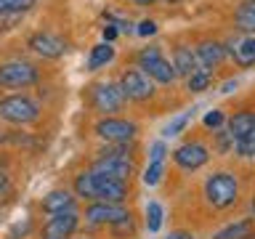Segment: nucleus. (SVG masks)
<instances>
[{
  "label": "nucleus",
  "instance_id": "17",
  "mask_svg": "<svg viewBox=\"0 0 255 239\" xmlns=\"http://www.w3.org/2000/svg\"><path fill=\"white\" fill-rule=\"evenodd\" d=\"M197 69V56L189 45H178L173 53V72L175 77H189Z\"/></svg>",
  "mask_w": 255,
  "mask_h": 239
},
{
  "label": "nucleus",
  "instance_id": "23",
  "mask_svg": "<svg viewBox=\"0 0 255 239\" xmlns=\"http://www.w3.org/2000/svg\"><path fill=\"white\" fill-rule=\"evenodd\" d=\"M75 197H83V199H96L93 194V175L91 170H83V173H77L75 175Z\"/></svg>",
  "mask_w": 255,
  "mask_h": 239
},
{
  "label": "nucleus",
  "instance_id": "1",
  "mask_svg": "<svg viewBox=\"0 0 255 239\" xmlns=\"http://www.w3.org/2000/svg\"><path fill=\"white\" fill-rule=\"evenodd\" d=\"M205 199L207 205L215 207V210H226V207L237 205L239 199V181L234 173L218 170L213 175H207L205 181Z\"/></svg>",
  "mask_w": 255,
  "mask_h": 239
},
{
  "label": "nucleus",
  "instance_id": "26",
  "mask_svg": "<svg viewBox=\"0 0 255 239\" xmlns=\"http://www.w3.org/2000/svg\"><path fill=\"white\" fill-rule=\"evenodd\" d=\"M35 5V0H0V16L3 13H24Z\"/></svg>",
  "mask_w": 255,
  "mask_h": 239
},
{
  "label": "nucleus",
  "instance_id": "9",
  "mask_svg": "<svg viewBox=\"0 0 255 239\" xmlns=\"http://www.w3.org/2000/svg\"><path fill=\"white\" fill-rule=\"evenodd\" d=\"M207 159H210V149L199 141H186V143L173 149V162L186 173L199 170L202 165H207Z\"/></svg>",
  "mask_w": 255,
  "mask_h": 239
},
{
  "label": "nucleus",
  "instance_id": "12",
  "mask_svg": "<svg viewBox=\"0 0 255 239\" xmlns=\"http://www.w3.org/2000/svg\"><path fill=\"white\" fill-rule=\"evenodd\" d=\"M80 226V215L77 210H69V213H56L45 221L43 226V237L45 239H69L72 234L77 231Z\"/></svg>",
  "mask_w": 255,
  "mask_h": 239
},
{
  "label": "nucleus",
  "instance_id": "3",
  "mask_svg": "<svg viewBox=\"0 0 255 239\" xmlns=\"http://www.w3.org/2000/svg\"><path fill=\"white\" fill-rule=\"evenodd\" d=\"M40 117V107L29 96H8V99L0 101V120L11 125H29Z\"/></svg>",
  "mask_w": 255,
  "mask_h": 239
},
{
  "label": "nucleus",
  "instance_id": "14",
  "mask_svg": "<svg viewBox=\"0 0 255 239\" xmlns=\"http://www.w3.org/2000/svg\"><path fill=\"white\" fill-rule=\"evenodd\" d=\"M226 53L234 56L237 67L250 69L253 64H255V37L253 35H237L234 40H229Z\"/></svg>",
  "mask_w": 255,
  "mask_h": 239
},
{
  "label": "nucleus",
  "instance_id": "40",
  "mask_svg": "<svg viewBox=\"0 0 255 239\" xmlns=\"http://www.w3.org/2000/svg\"><path fill=\"white\" fill-rule=\"evenodd\" d=\"M0 141H3V135H0Z\"/></svg>",
  "mask_w": 255,
  "mask_h": 239
},
{
  "label": "nucleus",
  "instance_id": "4",
  "mask_svg": "<svg viewBox=\"0 0 255 239\" xmlns=\"http://www.w3.org/2000/svg\"><path fill=\"white\" fill-rule=\"evenodd\" d=\"M40 80V69L29 61L0 64V85L3 88H29Z\"/></svg>",
  "mask_w": 255,
  "mask_h": 239
},
{
  "label": "nucleus",
  "instance_id": "37",
  "mask_svg": "<svg viewBox=\"0 0 255 239\" xmlns=\"http://www.w3.org/2000/svg\"><path fill=\"white\" fill-rule=\"evenodd\" d=\"M237 85H239L237 80H229V83H223V88H221V93H231V91H234Z\"/></svg>",
  "mask_w": 255,
  "mask_h": 239
},
{
  "label": "nucleus",
  "instance_id": "20",
  "mask_svg": "<svg viewBox=\"0 0 255 239\" xmlns=\"http://www.w3.org/2000/svg\"><path fill=\"white\" fill-rule=\"evenodd\" d=\"M250 229H253V221L250 218H242V221H237V223H229L226 229H221L213 239H245V237H250Z\"/></svg>",
  "mask_w": 255,
  "mask_h": 239
},
{
  "label": "nucleus",
  "instance_id": "32",
  "mask_svg": "<svg viewBox=\"0 0 255 239\" xmlns=\"http://www.w3.org/2000/svg\"><path fill=\"white\" fill-rule=\"evenodd\" d=\"M165 154H167V146L162 141H154L149 146V162H165Z\"/></svg>",
  "mask_w": 255,
  "mask_h": 239
},
{
  "label": "nucleus",
  "instance_id": "39",
  "mask_svg": "<svg viewBox=\"0 0 255 239\" xmlns=\"http://www.w3.org/2000/svg\"><path fill=\"white\" fill-rule=\"evenodd\" d=\"M167 3H178V0H167Z\"/></svg>",
  "mask_w": 255,
  "mask_h": 239
},
{
  "label": "nucleus",
  "instance_id": "27",
  "mask_svg": "<svg viewBox=\"0 0 255 239\" xmlns=\"http://www.w3.org/2000/svg\"><path fill=\"white\" fill-rule=\"evenodd\" d=\"M191 117H194V109H191V112H183V115H178L175 120H170V122L165 125L162 135H178V133L183 130V127H186V122H189Z\"/></svg>",
  "mask_w": 255,
  "mask_h": 239
},
{
  "label": "nucleus",
  "instance_id": "28",
  "mask_svg": "<svg viewBox=\"0 0 255 239\" xmlns=\"http://www.w3.org/2000/svg\"><path fill=\"white\" fill-rule=\"evenodd\" d=\"M162 173H165V162H149V167L143 170V183L146 186H157Z\"/></svg>",
  "mask_w": 255,
  "mask_h": 239
},
{
  "label": "nucleus",
  "instance_id": "31",
  "mask_svg": "<svg viewBox=\"0 0 255 239\" xmlns=\"http://www.w3.org/2000/svg\"><path fill=\"white\" fill-rule=\"evenodd\" d=\"M223 122H226V115H223L221 109H213V112H207V115H205V125L213 127V130H221Z\"/></svg>",
  "mask_w": 255,
  "mask_h": 239
},
{
  "label": "nucleus",
  "instance_id": "36",
  "mask_svg": "<svg viewBox=\"0 0 255 239\" xmlns=\"http://www.w3.org/2000/svg\"><path fill=\"white\" fill-rule=\"evenodd\" d=\"M8 186H11V183H8V175L0 170V194H3V191H8Z\"/></svg>",
  "mask_w": 255,
  "mask_h": 239
},
{
  "label": "nucleus",
  "instance_id": "21",
  "mask_svg": "<svg viewBox=\"0 0 255 239\" xmlns=\"http://www.w3.org/2000/svg\"><path fill=\"white\" fill-rule=\"evenodd\" d=\"M186 83H189V91H191V93H202V91H207V88H210V83H213V72L197 64V69L186 77Z\"/></svg>",
  "mask_w": 255,
  "mask_h": 239
},
{
  "label": "nucleus",
  "instance_id": "30",
  "mask_svg": "<svg viewBox=\"0 0 255 239\" xmlns=\"http://www.w3.org/2000/svg\"><path fill=\"white\" fill-rule=\"evenodd\" d=\"M32 231V221L29 218H24L21 223H13L11 231H8V239H24Z\"/></svg>",
  "mask_w": 255,
  "mask_h": 239
},
{
  "label": "nucleus",
  "instance_id": "34",
  "mask_svg": "<svg viewBox=\"0 0 255 239\" xmlns=\"http://www.w3.org/2000/svg\"><path fill=\"white\" fill-rule=\"evenodd\" d=\"M115 37H117V29L112 27V24H107V27H104V43H112Z\"/></svg>",
  "mask_w": 255,
  "mask_h": 239
},
{
  "label": "nucleus",
  "instance_id": "10",
  "mask_svg": "<svg viewBox=\"0 0 255 239\" xmlns=\"http://www.w3.org/2000/svg\"><path fill=\"white\" fill-rule=\"evenodd\" d=\"M130 215L125 205H115V202H91L85 207V221L91 226H112V223L123 221Z\"/></svg>",
  "mask_w": 255,
  "mask_h": 239
},
{
  "label": "nucleus",
  "instance_id": "11",
  "mask_svg": "<svg viewBox=\"0 0 255 239\" xmlns=\"http://www.w3.org/2000/svg\"><path fill=\"white\" fill-rule=\"evenodd\" d=\"M93 194L96 199L93 202H115V205H123L125 197H128V183L125 181H115V178H107V175H99L93 173Z\"/></svg>",
  "mask_w": 255,
  "mask_h": 239
},
{
  "label": "nucleus",
  "instance_id": "19",
  "mask_svg": "<svg viewBox=\"0 0 255 239\" xmlns=\"http://www.w3.org/2000/svg\"><path fill=\"white\" fill-rule=\"evenodd\" d=\"M234 21H237V27L242 29V35H253V29H255V5H253V0H242L237 8V13H234Z\"/></svg>",
  "mask_w": 255,
  "mask_h": 239
},
{
  "label": "nucleus",
  "instance_id": "15",
  "mask_svg": "<svg viewBox=\"0 0 255 239\" xmlns=\"http://www.w3.org/2000/svg\"><path fill=\"white\" fill-rule=\"evenodd\" d=\"M194 56H197V64L205 69H215L218 64L226 59V45L218 43V40H202L197 48H194Z\"/></svg>",
  "mask_w": 255,
  "mask_h": 239
},
{
  "label": "nucleus",
  "instance_id": "38",
  "mask_svg": "<svg viewBox=\"0 0 255 239\" xmlns=\"http://www.w3.org/2000/svg\"><path fill=\"white\" fill-rule=\"evenodd\" d=\"M135 3H138V5H151L154 0H135Z\"/></svg>",
  "mask_w": 255,
  "mask_h": 239
},
{
  "label": "nucleus",
  "instance_id": "2",
  "mask_svg": "<svg viewBox=\"0 0 255 239\" xmlns=\"http://www.w3.org/2000/svg\"><path fill=\"white\" fill-rule=\"evenodd\" d=\"M138 69L146 72V77L151 83H159V85H170L175 80V72H173V64L162 56V48L159 45H146L138 51Z\"/></svg>",
  "mask_w": 255,
  "mask_h": 239
},
{
  "label": "nucleus",
  "instance_id": "16",
  "mask_svg": "<svg viewBox=\"0 0 255 239\" xmlns=\"http://www.w3.org/2000/svg\"><path fill=\"white\" fill-rule=\"evenodd\" d=\"M75 194H69L67 189H53L51 194L43 197V202H40V207L48 213V215H56V213H69L75 210Z\"/></svg>",
  "mask_w": 255,
  "mask_h": 239
},
{
  "label": "nucleus",
  "instance_id": "22",
  "mask_svg": "<svg viewBox=\"0 0 255 239\" xmlns=\"http://www.w3.org/2000/svg\"><path fill=\"white\" fill-rule=\"evenodd\" d=\"M112 59H115V48H112L109 43H101V45H96L93 51H91V59H88V69L96 72V69H101L104 64H109Z\"/></svg>",
  "mask_w": 255,
  "mask_h": 239
},
{
  "label": "nucleus",
  "instance_id": "6",
  "mask_svg": "<svg viewBox=\"0 0 255 239\" xmlns=\"http://www.w3.org/2000/svg\"><path fill=\"white\" fill-rule=\"evenodd\" d=\"M138 133V125L123 117H104L96 122V135L107 143H130Z\"/></svg>",
  "mask_w": 255,
  "mask_h": 239
},
{
  "label": "nucleus",
  "instance_id": "24",
  "mask_svg": "<svg viewBox=\"0 0 255 239\" xmlns=\"http://www.w3.org/2000/svg\"><path fill=\"white\" fill-rule=\"evenodd\" d=\"M146 229H149V234H157L162 229V205L159 202L146 205Z\"/></svg>",
  "mask_w": 255,
  "mask_h": 239
},
{
  "label": "nucleus",
  "instance_id": "35",
  "mask_svg": "<svg viewBox=\"0 0 255 239\" xmlns=\"http://www.w3.org/2000/svg\"><path fill=\"white\" fill-rule=\"evenodd\" d=\"M167 239H194V237H191L189 231H173V234L167 237Z\"/></svg>",
  "mask_w": 255,
  "mask_h": 239
},
{
  "label": "nucleus",
  "instance_id": "18",
  "mask_svg": "<svg viewBox=\"0 0 255 239\" xmlns=\"http://www.w3.org/2000/svg\"><path fill=\"white\" fill-rule=\"evenodd\" d=\"M253 130H255V115L253 112L242 109V112H234V115L229 117V135L234 141L247 135V133H253Z\"/></svg>",
  "mask_w": 255,
  "mask_h": 239
},
{
  "label": "nucleus",
  "instance_id": "13",
  "mask_svg": "<svg viewBox=\"0 0 255 239\" xmlns=\"http://www.w3.org/2000/svg\"><path fill=\"white\" fill-rule=\"evenodd\" d=\"M29 48L43 59H61L67 53V40L53 35V32H35L29 37Z\"/></svg>",
  "mask_w": 255,
  "mask_h": 239
},
{
  "label": "nucleus",
  "instance_id": "5",
  "mask_svg": "<svg viewBox=\"0 0 255 239\" xmlns=\"http://www.w3.org/2000/svg\"><path fill=\"white\" fill-rule=\"evenodd\" d=\"M91 104L96 112H101L104 117H112L115 112L123 109L125 104V96L120 91L117 83H109V80H104V83H96L91 88Z\"/></svg>",
  "mask_w": 255,
  "mask_h": 239
},
{
  "label": "nucleus",
  "instance_id": "29",
  "mask_svg": "<svg viewBox=\"0 0 255 239\" xmlns=\"http://www.w3.org/2000/svg\"><path fill=\"white\" fill-rule=\"evenodd\" d=\"M215 149L218 154H229L234 149V138L229 135V130H215Z\"/></svg>",
  "mask_w": 255,
  "mask_h": 239
},
{
  "label": "nucleus",
  "instance_id": "8",
  "mask_svg": "<svg viewBox=\"0 0 255 239\" xmlns=\"http://www.w3.org/2000/svg\"><path fill=\"white\" fill-rule=\"evenodd\" d=\"M120 91H123L125 101H146L154 96V83L146 77V72L135 69H125L123 77H120Z\"/></svg>",
  "mask_w": 255,
  "mask_h": 239
},
{
  "label": "nucleus",
  "instance_id": "7",
  "mask_svg": "<svg viewBox=\"0 0 255 239\" xmlns=\"http://www.w3.org/2000/svg\"><path fill=\"white\" fill-rule=\"evenodd\" d=\"M91 170L99 173V175H107V178L128 183V181H130V175L135 173V165H133L130 154H99Z\"/></svg>",
  "mask_w": 255,
  "mask_h": 239
},
{
  "label": "nucleus",
  "instance_id": "33",
  "mask_svg": "<svg viewBox=\"0 0 255 239\" xmlns=\"http://www.w3.org/2000/svg\"><path fill=\"white\" fill-rule=\"evenodd\" d=\"M135 32H138L141 37H149V35H154V32H157V24L151 21V19H143V21L138 24V29H135Z\"/></svg>",
  "mask_w": 255,
  "mask_h": 239
},
{
  "label": "nucleus",
  "instance_id": "25",
  "mask_svg": "<svg viewBox=\"0 0 255 239\" xmlns=\"http://www.w3.org/2000/svg\"><path fill=\"white\" fill-rule=\"evenodd\" d=\"M234 151H237L242 159H250V157L255 154V130L247 133V135H242V138H237V141H234Z\"/></svg>",
  "mask_w": 255,
  "mask_h": 239
},
{
  "label": "nucleus",
  "instance_id": "41",
  "mask_svg": "<svg viewBox=\"0 0 255 239\" xmlns=\"http://www.w3.org/2000/svg\"><path fill=\"white\" fill-rule=\"evenodd\" d=\"M245 239H250V237H245Z\"/></svg>",
  "mask_w": 255,
  "mask_h": 239
}]
</instances>
